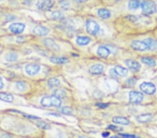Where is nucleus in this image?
I'll use <instances>...</instances> for the list:
<instances>
[{"mask_svg":"<svg viewBox=\"0 0 157 138\" xmlns=\"http://www.w3.org/2000/svg\"><path fill=\"white\" fill-rule=\"evenodd\" d=\"M142 13L145 16H150L156 13L157 11L156 4L151 0H145L141 2Z\"/></svg>","mask_w":157,"mask_h":138,"instance_id":"f257e3e1","label":"nucleus"},{"mask_svg":"<svg viewBox=\"0 0 157 138\" xmlns=\"http://www.w3.org/2000/svg\"><path fill=\"white\" fill-rule=\"evenodd\" d=\"M40 104L44 107L54 106L59 107L62 105V100L55 96H45L40 100Z\"/></svg>","mask_w":157,"mask_h":138,"instance_id":"f03ea898","label":"nucleus"},{"mask_svg":"<svg viewBox=\"0 0 157 138\" xmlns=\"http://www.w3.org/2000/svg\"><path fill=\"white\" fill-rule=\"evenodd\" d=\"M86 30L87 33L93 36L97 35L100 30L99 25L94 20H88L86 22Z\"/></svg>","mask_w":157,"mask_h":138,"instance_id":"7ed1b4c3","label":"nucleus"},{"mask_svg":"<svg viewBox=\"0 0 157 138\" xmlns=\"http://www.w3.org/2000/svg\"><path fill=\"white\" fill-rule=\"evenodd\" d=\"M140 89L142 91L147 95H153L156 91V87L155 84L151 82H143L140 85Z\"/></svg>","mask_w":157,"mask_h":138,"instance_id":"20e7f679","label":"nucleus"},{"mask_svg":"<svg viewBox=\"0 0 157 138\" xmlns=\"http://www.w3.org/2000/svg\"><path fill=\"white\" fill-rule=\"evenodd\" d=\"M54 2L52 0H39L36 6L38 9L43 11H47L52 8Z\"/></svg>","mask_w":157,"mask_h":138,"instance_id":"39448f33","label":"nucleus"},{"mask_svg":"<svg viewBox=\"0 0 157 138\" xmlns=\"http://www.w3.org/2000/svg\"><path fill=\"white\" fill-rule=\"evenodd\" d=\"M143 94L137 91H131L129 93V101L133 104H138L143 101Z\"/></svg>","mask_w":157,"mask_h":138,"instance_id":"423d86ee","label":"nucleus"},{"mask_svg":"<svg viewBox=\"0 0 157 138\" xmlns=\"http://www.w3.org/2000/svg\"><path fill=\"white\" fill-rule=\"evenodd\" d=\"M25 29V25L23 23H20V22H16V23H13L9 27V29L10 32L12 33L19 34H21L24 32Z\"/></svg>","mask_w":157,"mask_h":138,"instance_id":"0eeeda50","label":"nucleus"},{"mask_svg":"<svg viewBox=\"0 0 157 138\" xmlns=\"http://www.w3.org/2000/svg\"><path fill=\"white\" fill-rule=\"evenodd\" d=\"M40 67L39 65L35 64H29L25 66V72L30 76L36 75L40 71Z\"/></svg>","mask_w":157,"mask_h":138,"instance_id":"6e6552de","label":"nucleus"},{"mask_svg":"<svg viewBox=\"0 0 157 138\" xmlns=\"http://www.w3.org/2000/svg\"><path fill=\"white\" fill-rule=\"evenodd\" d=\"M43 43H44L45 47H47L48 48H49L50 50H53V51H59V46L55 43L54 40L50 39V38L45 39L44 41H43Z\"/></svg>","mask_w":157,"mask_h":138,"instance_id":"1a4fd4ad","label":"nucleus"},{"mask_svg":"<svg viewBox=\"0 0 157 138\" xmlns=\"http://www.w3.org/2000/svg\"><path fill=\"white\" fill-rule=\"evenodd\" d=\"M50 30L44 26H36L33 29V34L36 36H45L49 34Z\"/></svg>","mask_w":157,"mask_h":138,"instance_id":"9d476101","label":"nucleus"},{"mask_svg":"<svg viewBox=\"0 0 157 138\" xmlns=\"http://www.w3.org/2000/svg\"><path fill=\"white\" fill-rule=\"evenodd\" d=\"M131 47L138 51H145L147 50V46L145 41H135L131 43Z\"/></svg>","mask_w":157,"mask_h":138,"instance_id":"9b49d317","label":"nucleus"},{"mask_svg":"<svg viewBox=\"0 0 157 138\" xmlns=\"http://www.w3.org/2000/svg\"><path fill=\"white\" fill-rule=\"evenodd\" d=\"M125 64L128 69L133 71H138L141 67L140 63L133 59L126 60Z\"/></svg>","mask_w":157,"mask_h":138,"instance_id":"f8f14e48","label":"nucleus"},{"mask_svg":"<svg viewBox=\"0 0 157 138\" xmlns=\"http://www.w3.org/2000/svg\"><path fill=\"white\" fill-rule=\"evenodd\" d=\"M103 71H104V68H103L102 64H94L90 68V70H89V72H90V74L92 75H101L103 73Z\"/></svg>","mask_w":157,"mask_h":138,"instance_id":"ddd939ff","label":"nucleus"},{"mask_svg":"<svg viewBox=\"0 0 157 138\" xmlns=\"http://www.w3.org/2000/svg\"><path fill=\"white\" fill-rule=\"evenodd\" d=\"M153 119V114L151 113H146V114H142L138 115L136 117V120L139 123H142V124H145V123H147L150 121L151 119Z\"/></svg>","mask_w":157,"mask_h":138,"instance_id":"4468645a","label":"nucleus"},{"mask_svg":"<svg viewBox=\"0 0 157 138\" xmlns=\"http://www.w3.org/2000/svg\"><path fill=\"white\" fill-rule=\"evenodd\" d=\"M97 54L100 57L103 59H106L107 57H108L109 55L110 54V51L108 47H106L105 46H99L97 49Z\"/></svg>","mask_w":157,"mask_h":138,"instance_id":"2eb2a0df","label":"nucleus"},{"mask_svg":"<svg viewBox=\"0 0 157 138\" xmlns=\"http://www.w3.org/2000/svg\"><path fill=\"white\" fill-rule=\"evenodd\" d=\"M50 62L55 64H66L69 62V59L67 57H52L50 58Z\"/></svg>","mask_w":157,"mask_h":138,"instance_id":"dca6fc26","label":"nucleus"},{"mask_svg":"<svg viewBox=\"0 0 157 138\" xmlns=\"http://www.w3.org/2000/svg\"><path fill=\"white\" fill-rule=\"evenodd\" d=\"M145 43L147 46V50H151V51H154V50H157V41L154 39H145Z\"/></svg>","mask_w":157,"mask_h":138,"instance_id":"f3484780","label":"nucleus"},{"mask_svg":"<svg viewBox=\"0 0 157 138\" xmlns=\"http://www.w3.org/2000/svg\"><path fill=\"white\" fill-rule=\"evenodd\" d=\"M113 122L117 124H121L124 125H127L130 124L129 120L124 117H114L113 118Z\"/></svg>","mask_w":157,"mask_h":138,"instance_id":"a211bd4d","label":"nucleus"},{"mask_svg":"<svg viewBox=\"0 0 157 138\" xmlns=\"http://www.w3.org/2000/svg\"><path fill=\"white\" fill-rule=\"evenodd\" d=\"M98 16H99L101 19L106 20L110 18L111 17V12L107 9H100L98 10Z\"/></svg>","mask_w":157,"mask_h":138,"instance_id":"6ab92c4d","label":"nucleus"},{"mask_svg":"<svg viewBox=\"0 0 157 138\" xmlns=\"http://www.w3.org/2000/svg\"><path fill=\"white\" fill-rule=\"evenodd\" d=\"M141 62L142 63H143L144 64H145L147 66H149L150 67H155L156 66V60L153 58H151V57H143V58L141 59Z\"/></svg>","mask_w":157,"mask_h":138,"instance_id":"aec40b11","label":"nucleus"},{"mask_svg":"<svg viewBox=\"0 0 157 138\" xmlns=\"http://www.w3.org/2000/svg\"><path fill=\"white\" fill-rule=\"evenodd\" d=\"M113 69L116 73V74L117 75V76L124 77L128 74V69H126L124 67H122L121 66H116L115 69Z\"/></svg>","mask_w":157,"mask_h":138,"instance_id":"412c9836","label":"nucleus"},{"mask_svg":"<svg viewBox=\"0 0 157 138\" xmlns=\"http://www.w3.org/2000/svg\"><path fill=\"white\" fill-rule=\"evenodd\" d=\"M91 42V39L87 36H79L76 39V43L79 46H87Z\"/></svg>","mask_w":157,"mask_h":138,"instance_id":"4be33fe9","label":"nucleus"},{"mask_svg":"<svg viewBox=\"0 0 157 138\" xmlns=\"http://www.w3.org/2000/svg\"><path fill=\"white\" fill-rule=\"evenodd\" d=\"M140 0H130L128 2V7L130 10H136L140 7Z\"/></svg>","mask_w":157,"mask_h":138,"instance_id":"5701e85b","label":"nucleus"},{"mask_svg":"<svg viewBox=\"0 0 157 138\" xmlns=\"http://www.w3.org/2000/svg\"><path fill=\"white\" fill-rule=\"evenodd\" d=\"M0 100L6 103H12L14 100V97L10 94L2 93V94H0Z\"/></svg>","mask_w":157,"mask_h":138,"instance_id":"b1692460","label":"nucleus"},{"mask_svg":"<svg viewBox=\"0 0 157 138\" xmlns=\"http://www.w3.org/2000/svg\"><path fill=\"white\" fill-rule=\"evenodd\" d=\"M48 85L50 88L57 87L60 85V81L56 77H52V78H50L48 81Z\"/></svg>","mask_w":157,"mask_h":138,"instance_id":"393cba45","label":"nucleus"},{"mask_svg":"<svg viewBox=\"0 0 157 138\" xmlns=\"http://www.w3.org/2000/svg\"><path fill=\"white\" fill-rule=\"evenodd\" d=\"M53 96L57 97L58 99H64L67 96V93L63 89H56L54 91V93H53Z\"/></svg>","mask_w":157,"mask_h":138,"instance_id":"a878e982","label":"nucleus"},{"mask_svg":"<svg viewBox=\"0 0 157 138\" xmlns=\"http://www.w3.org/2000/svg\"><path fill=\"white\" fill-rule=\"evenodd\" d=\"M18 59V55L15 52H9L6 55V60L9 62H16Z\"/></svg>","mask_w":157,"mask_h":138,"instance_id":"bb28decb","label":"nucleus"},{"mask_svg":"<svg viewBox=\"0 0 157 138\" xmlns=\"http://www.w3.org/2000/svg\"><path fill=\"white\" fill-rule=\"evenodd\" d=\"M16 88L20 91H25L28 88V85L24 81H18L16 83Z\"/></svg>","mask_w":157,"mask_h":138,"instance_id":"cd10ccee","label":"nucleus"},{"mask_svg":"<svg viewBox=\"0 0 157 138\" xmlns=\"http://www.w3.org/2000/svg\"><path fill=\"white\" fill-rule=\"evenodd\" d=\"M51 17L53 20H63L64 18V14L62 13V12L59 11H55L54 12H52V13L51 15Z\"/></svg>","mask_w":157,"mask_h":138,"instance_id":"c85d7f7f","label":"nucleus"},{"mask_svg":"<svg viewBox=\"0 0 157 138\" xmlns=\"http://www.w3.org/2000/svg\"><path fill=\"white\" fill-rule=\"evenodd\" d=\"M59 4L60 5V6L62 7V9L64 10L69 9L71 7V4L69 1H67V0H60L59 2Z\"/></svg>","mask_w":157,"mask_h":138,"instance_id":"c756f323","label":"nucleus"},{"mask_svg":"<svg viewBox=\"0 0 157 138\" xmlns=\"http://www.w3.org/2000/svg\"><path fill=\"white\" fill-rule=\"evenodd\" d=\"M37 125L39 126L40 129H44V130H48V129H50V125L47 124L46 122H44V121H39L37 123Z\"/></svg>","mask_w":157,"mask_h":138,"instance_id":"7c9ffc66","label":"nucleus"},{"mask_svg":"<svg viewBox=\"0 0 157 138\" xmlns=\"http://www.w3.org/2000/svg\"><path fill=\"white\" fill-rule=\"evenodd\" d=\"M61 112H62V114L65 115H72L73 114V111L70 108V107H63L61 109Z\"/></svg>","mask_w":157,"mask_h":138,"instance_id":"2f4dec72","label":"nucleus"},{"mask_svg":"<svg viewBox=\"0 0 157 138\" xmlns=\"http://www.w3.org/2000/svg\"><path fill=\"white\" fill-rule=\"evenodd\" d=\"M117 136L119 137V138H140L138 136H137V135L124 133H120Z\"/></svg>","mask_w":157,"mask_h":138,"instance_id":"473e14b6","label":"nucleus"},{"mask_svg":"<svg viewBox=\"0 0 157 138\" xmlns=\"http://www.w3.org/2000/svg\"><path fill=\"white\" fill-rule=\"evenodd\" d=\"M136 80L134 79V78H130L127 80V84L128 85H130V86H133L136 84Z\"/></svg>","mask_w":157,"mask_h":138,"instance_id":"72a5a7b5","label":"nucleus"},{"mask_svg":"<svg viewBox=\"0 0 157 138\" xmlns=\"http://www.w3.org/2000/svg\"><path fill=\"white\" fill-rule=\"evenodd\" d=\"M25 117H26L27 118H29V119H40V118L37 117H35V116H32V115H27V114H23Z\"/></svg>","mask_w":157,"mask_h":138,"instance_id":"f704fd0d","label":"nucleus"},{"mask_svg":"<svg viewBox=\"0 0 157 138\" xmlns=\"http://www.w3.org/2000/svg\"><path fill=\"white\" fill-rule=\"evenodd\" d=\"M97 106L98 107H100V108H102V109H104V108H106L108 106V104H105V103H99L97 105Z\"/></svg>","mask_w":157,"mask_h":138,"instance_id":"c9c22d12","label":"nucleus"},{"mask_svg":"<svg viewBox=\"0 0 157 138\" xmlns=\"http://www.w3.org/2000/svg\"><path fill=\"white\" fill-rule=\"evenodd\" d=\"M108 129H111L112 130H115V131H116V130L119 129V128L117 127V126H115V125H110L108 126Z\"/></svg>","mask_w":157,"mask_h":138,"instance_id":"e433bc0d","label":"nucleus"},{"mask_svg":"<svg viewBox=\"0 0 157 138\" xmlns=\"http://www.w3.org/2000/svg\"><path fill=\"white\" fill-rule=\"evenodd\" d=\"M110 74L111 75V76H113L114 77H117V75L116 74V73L114 71V69L113 70H110Z\"/></svg>","mask_w":157,"mask_h":138,"instance_id":"4c0bfd02","label":"nucleus"},{"mask_svg":"<svg viewBox=\"0 0 157 138\" xmlns=\"http://www.w3.org/2000/svg\"><path fill=\"white\" fill-rule=\"evenodd\" d=\"M0 138H13V137L12 135L9 134H3L2 135V136L0 137Z\"/></svg>","mask_w":157,"mask_h":138,"instance_id":"58836bf2","label":"nucleus"},{"mask_svg":"<svg viewBox=\"0 0 157 138\" xmlns=\"http://www.w3.org/2000/svg\"><path fill=\"white\" fill-rule=\"evenodd\" d=\"M3 87H4V82H3V80H2V77H0V89H2Z\"/></svg>","mask_w":157,"mask_h":138,"instance_id":"ea45409f","label":"nucleus"},{"mask_svg":"<svg viewBox=\"0 0 157 138\" xmlns=\"http://www.w3.org/2000/svg\"><path fill=\"white\" fill-rule=\"evenodd\" d=\"M109 135H110V132H105L102 134V136L103 137H108Z\"/></svg>","mask_w":157,"mask_h":138,"instance_id":"a19ab883","label":"nucleus"},{"mask_svg":"<svg viewBox=\"0 0 157 138\" xmlns=\"http://www.w3.org/2000/svg\"><path fill=\"white\" fill-rule=\"evenodd\" d=\"M73 1H74L75 2H78V3H84V2H87L88 0H73Z\"/></svg>","mask_w":157,"mask_h":138,"instance_id":"79ce46f5","label":"nucleus"},{"mask_svg":"<svg viewBox=\"0 0 157 138\" xmlns=\"http://www.w3.org/2000/svg\"><path fill=\"white\" fill-rule=\"evenodd\" d=\"M33 1H34V0H25V3L29 5L30 4H32Z\"/></svg>","mask_w":157,"mask_h":138,"instance_id":"37998d69","label":"nucleus"},{"mask_svg":"<svg viewBox=\"0 0 157 138\" xmlns=\"http://www.w3.org/2000/svg\"><path fill=\"white\" fill-rule=\"evenodd\" d=\"M49 114H50V115H53V116H55V117H59V114H55V113H50Z\"/></svg>","mask_w":157,"mask_h":138,"instance_id":"c03bdc74","label":"nucleus"},{"mask_svg":"<svg viewBox=\"0 0 157 138\" xmlns=\"http://www.w3.org/2000/svg\"><path fill=\"white\" fill-rule=\"evenodd\" d=\"M115 1H116V2H118V1H121V0H115Z\"/></svg>","mask_w":157,"mask_h":138,"instance_id":"a18cd8bd","label":"nucleus"}]
</instances>
